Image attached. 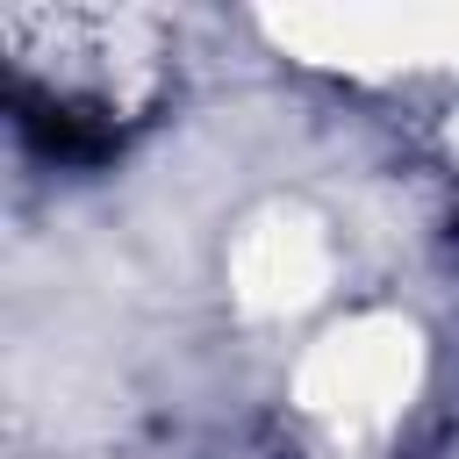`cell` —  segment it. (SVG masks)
<instances>
[{"label":"cell","instance_id":"obj_1","mask_svg":"<svg viewBox=\"0 0 459 459\" xmlns=\"http://www.w3.org/2000/svg\"><path fill=\"white\" fill-rule=\"evenodd\" d=\"M14 122L57 165H100L122 143V129L100 108H79V100H57V93H29V86H14Z\"/></svg>","mask_w":459,"mask_h":459}]
</instances>
